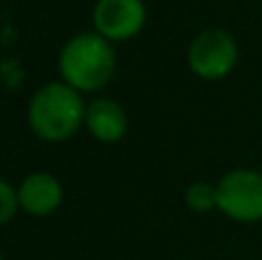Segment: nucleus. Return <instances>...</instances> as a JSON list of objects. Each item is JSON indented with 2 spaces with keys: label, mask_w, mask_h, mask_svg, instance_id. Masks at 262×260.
Listing matches in <instances>:
<instances>
[{
  "label": "nucleus",
  "mask_w": 262,
  "mask_h": 260,
  "mask_svg": "<svg viewBox=\"0 0 262 260\" xmlns=\"http://www.w3.org/2000/svg\"><path fill=\"white\" fill-rule=\"evenodd\" d=\"M88 101L64 81H49L32 92L26 109L28 129L44 143H64L85 127Z\"/></svg>",
  "instance_id": "f257e3e1"
},
{
  "label": "nucleus",
  "mask_w": 262,
  "mask_h": 260,
  "mask_svg": "<svg viewBox=\"0 0 262 260\" xmlns=\"http://www.w3.org/2000/svg\"><path fill=\"white\" fill-rule=\"evenodd\" d=\"M118 69L115 44L95 30L76 32L62 44L58 55L60 81L81 95H95L111 85Z\"/></svg>",
  "instance_id": "f03ea898"
},
{
  "label": "nucleus",
  "mask_w": 262,
  "mask_h": 260,
  "mask_svg": "<svg viewBox=\"0 0 262 260\" xmlns=\"http://www.w3.org/2000/svg\"><path fill=\"white\" fill-rule=\"evenodd\" d=\"M186 64L203 81H223L239 64V44L226 28H207L191 39Z\"/></svg>",
  "instance_id": "7ed1b4c3"
},
{
  "label": "nucleus",
  "mask_w": 262,
  "mask_h": 260,
  "mask_svg": "<svg viewBox=\"0 0 262 260\" xmlns=\"http://www.w3.org/2000/svg\"><path fill=\"white\" fill-rule=\"evenodd\" d=\"M219 207L223 216L237 224L262 221V173L253 168H232L216 182Z\"/></svg>",
  "instance_id": "20e7f679"
},
{
  "label": "nucleus",
  "mask_w": 262,
  "mask_h": 260,
  "mask_svg": "<svg viewBox=\"0 0 262 260\" xmlns=\"http://www.w3.org/2000/svg\"><path fill=\"white\" fill-rule=\"evenodd\" d=\"M147 7L143 0H97L92 7V30L111 44H122L143 32Z\"/></svg>",
  "instance_id": "39448f33"
},
{
  "label": "nucleus",
  "mask_w": 262,
  "mask_h": 260,
  "mask_svg": "<svg viewBox=\"0 0 262 260\" xmlns=\"http://www.w3.org/2000/svg\"><path fill=\"white\" fill-rule=\"evenodd\" d=\"M16 187H18V201H21V212L37 216V219L51 216L64 203L62 182L49 170L28 173Z\"/></svg>",
  "instance_id": "423d86ee"
},
{
  "label": "nucleus",
  "mask_w": 262,
  "mask_h": 260,
  "mask_svg": "<svg viewBox=\"0 0 262 260\" xmlns=\"http://www.w3.org/2000/svg\"><path fill=\"white\" fill-rule=\"evenodd\" d=\"M85 129L95 141L113 145L120 143L129 132V115L120 101L111 97H92L85 109Z\"/></svg>",
  "instance_id": "0eeeda50"
},
{
  "label": "nucleus",
  "mask_w": 262,
  "mask_h": 260,
  "mask_svg": "<svg viewBox=\"0 0 262 260\" xmlns=\"http://www.w3.org/2000/svg\"><path fill=\"white\" fill-rule=\"evenodd\" d=\"M184 205L195 214H207L219 207L216 182H193L184 191Z\"/></svg>",
  "instance_id": "6e6552de"
},
{
  "label": "nucleus",
  "mask_w": 262,
  "mask_h": 260,
  "mask_svg": "<svg viewBox=\"0 0 262 260\" xmlns=\"http://www.w3.org/2000/svg\"><path fill=\"white\" fill-rule=\"evenodd\" d=\"M21 210V201H18V187L12 184L9 180H0V224H12L14 216Z\"/></svg>",
  "instance_id": "1a4fd4ad"
},
{
  "label": "nucleus",
  "mask_w": 262,
  "mask_h": 260,
  "mask_svg": "<svg viewBox=\"0 0 262 260\" xmlns=\"http://www.w3.org/2000/svg\"><path fill=\"white\" fill-rule=\"evenodd\" d=\"M23 67L18 60L14 58H5L3 60V81H5V88L7 90H16V88H21L23 83Z\"/></svg>",
  "instance_id": "9d476101"
},
{
  "label": "nucleus",
  "mask_w": 262,
  "mask_h": 260,
  "mask_svg": "<svg viewBox=\"0 0 262 260\" xmlns=\"http://www.w3.org/2000/svg\"><path fill=\"white\" fill-rule=\"evenodd\" d=\"M0 260H5V258H0Z\"/></svg>",
  "instance_id": "9b49d317"
}]
</instances>
